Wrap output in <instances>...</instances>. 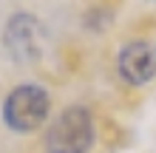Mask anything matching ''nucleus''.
Returning a JSON list of instances; mask_svg holds the SVG:
<instances>
[{"instance_id":"obj_1","label":"nucleus","mask_w":156,"mask_h":153,"mask_svg":"<svg viewBox=\"0 0 156 153\" xmlns=\"http://www.w3.org/2000/svg\"><path fill=\"white\" fill-rule=\"evenodd\" d=\"M48 111H51L48 94H45L40 85H31V82L17 85L3 102V119H6L9 128L17 130V133L37 130L40 125L48 119Z\"/></svg>"},{"instance_id":"obj_2","label":"nucleus","mask_w":156,"mask_h":153,"mask_svg":"<svg viewBox=\"0 0 156 153\" xmlns=\"http://www.w3.org/2000/svg\"><path fill=\"white\" fill-rule=\"evenodd\" d=\"M94 142V122L85 108L62 111L45 133L48 153H85Z\"/></svg>"},{"instance_id":"obj_3","label":"nucleus","mask_w":156,"mask_h":153,"mask_svg":"<svg viewBox=\"0 0 156 153\" xmlns=\"http://www.w3.org/2000/svg\"><path fill=\"white\" fill-rule=\"evenodd\" d=\"M40 37H43V29H40L37 17L26 14V12H17L3 29V46L20 62L40 57Z\"/></svg>"},{"instance_id":"obj_4","label":"nucleus","mask_w":156,"mask_h":153,"mask_svg":"<svg viewBox=\"0 0 156 153\" xmlns=\"http://www.w3.org/2000/svg\"><path fill=\"white\" fill-rule=\"evenodd\" d=\"M116 68L125 82L131 85H145L156 74V48L151 43H131L119 51Z\"/></svg>"}]
</instances>
